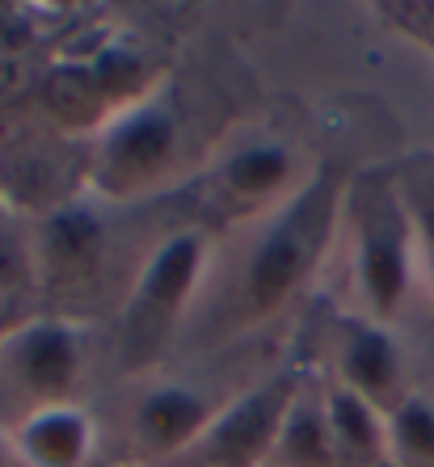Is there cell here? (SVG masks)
Segmentation results:
<instances>
[{
    "mask_svg": "<svg viewBox=\"0 0 434 467\" xmlns=\"http://www.w3.org/2000/svg\"><path fill=\"white\" fill-rule=\"evenodd\" d=\"M342 198H346V177L321 164L287 202L261 219H249L240 261L232 270H219L216 286H203V295L216 291L211 299L216 325L206 328L211 341H228L266 325L312 283V274L321 270L342 232Z\"/></svg>",
    "mask_w": 434,
    "mask_h": 467,
    "instance_id": "1",
    "label": "cell"
},
{
    "mask_svg": "<svg viewBox=\"0 0 434 467\" xmlns=\"http://www.w3.org/2000/svg\"><path fill=\"white\" fill-rule=\"evenodd\" d=\"M190 143H195V109L182 88L161 85L143 101L119 109L98 130L89 185L114 202L153 194L164 182H174Z\"/></svg>",
    "mask_w": 434,
    "mask_h": 467,
    "instance_id": "2",
    "label": "cell"
},
{
    "mask_svg": "<svg viewBox=\"0 0 434 467\" xmlns=\"http://www.w3.org/2000/svg\"><path fill=\"white\" fill-rule=\"evenodd\" d=\"M342 232L350 236V274L363 316L388 325L409 295L418 257L409 198L384 173L350 177L342 198Z\"/></svg>",
    "mask_w": 434,
    "mask_h": 467,
    "instance_id": "3",
    "label": "cell"
},
{
    "mask_svg": "<svg viewBox=\"0 0 434 467\" xmlns=\"http://www.w3.org/2000/svg\"><path fill=\"white\" fill-rule=\"evenodd\" d=\"M89 367V328L68 316H38L0 333V425L17 430L26 417L72 404Z\"/></svg>",
    "mask_w": 434,
    "mask_h": 467,
    "instance_id": "4",
    "label": "cell"
},
{
    "mask_svg": "<svg viewBox=\"0 0 434 467\" xmlns=\"http://www.w3.org/2000/svg\"><path fill=\"white\" fill-rule=\"evenodd\" d=\"M206 274H211V240L203 228L169 232L148 249L122 299V341L131 367L148 362L174 337L182 316L198 304Z\"/></svg>",
    "mask_w": 434,
    "mask_h": 467,
    "instance_id": "5",
    "label": "cell"
},
{
    "mask_svg": "<svg viewBox=\"0 0 434 467\" xmlns=\"http://www.w3.org/2000/svg\"><path fill=\"white\" fill-rule=\"evenodd\" d=\"M300 388L304 375L287 367L228 396L203 434L174 459V467H270L279 430Z\"/></svg>",
    "mask_w": 434,
    "mask_h": 467,
    "instance_id": "6",
    "label": "cell"
},
{
    "mask_svg": "<svg viewBox=\"0 0 434 467\" xmlns=\"http://www.w3.org/2000/svg\"><path fill=\"white\" fill-rule=\"evenodd\" d=\"M300 173H295V148L282 135H249L240 140L224 161L206 177V198L216 202L224 215L249 223L274 211L279 202L300 190Z\"/></svg>",
    "mask_w": 434,
    "mask_h": 467,
    "instance_id": "7",
    "label": "cell"
},
{
    "mask_svg": "<svg viewBox=\"0 0 434 467\" xmlns=\"http://www.w3.org/2000/svg\"><path fill=\"white\" fill-rule=\"evenodd\" d=\"M333 370L337 383L358 391L363 400L392 413L405 400V354L388 325H376L367 316H342L333 333Z\"/></svg>",
    "mask_w": 434,
    "mask_h": 467,
    "instance_id": "8",
    "label": "cell"
},
{
    "mask_svg": "<svg viewBox=\"0 0 434 467\" xmlns=\"http://www.w3.org/2000/svg\"><path fill=\"white\" fill-rule=\"evenodd\" d=\"M110 249V228L93 207L68 202V207L51 211L38 223L34 236V274L47 286H80L101 270V257Z\"/></svg>",
    "mask_w": 434,
    "mask_h": 467,
    "instance_id": "9",
    "label": "cell"
},
{
    "mask_svg": "<svg viewBox=\"0 0 434 467\" xmlns=\"http://www.w3.org/2000/svg\"><path fill=\"white\" fill-rule=\"evenodd\" d=\"M219 409H224V400H211V396H203V388H190V383L148 388L135 400V413H131L135 451H143L148 459H169L174 463L185 446L203 434L206 421Z\"/></svg>",
    "mask_w": 434,
    "mask_h": 467,
    "instance_id": "10",
    "label": "cell"
},
{
    "mask_svg": "<svg viewBox=\"0 0 434 467\" xmlns=\"http://www.w3.org/2000/svg\"><path fill=\"white\" fill-rule=\"evenodd\" d=\"M13 442L26 467H89L98 430L80 404H55V409H38L34 417H26L13 430Z\"/></svg>",
    "mask_w": 434,
    "mask_h": 467,
    "instance_id": "11",
    "label": "cell"
},
{
    "mask_svg": "<svg viewBox=\"0 0 434 467\" xmlns=\"http://www.w3.org/2000/svg\"><path fill=\"white\" fill-rule=\"evenodd\" d=\"M325 413L333 430L337 467H376L388 463V413L363 400L358 391L329 383L325 388Z\"/></svg>",
    "mask_w": 434,
    "mask_h": 467,
    "instance_id": "12",
    "label": "cell"
},
{
    "mask_svg": "<svg viewBox=\"0 0 434 467\" xmlns=\"http://www.w3.org/2000/svg\"><path fill=\"white\" fill-rule=\"evenodd\" d=\"M270 467H337L333 430H329L325 413V388L304 383L295 391L287 421L279 430V442H274Z\"/></svg>",
    "mask_w": 434,
    "mask_h": 467,
    "instance_id": "13",
    "label": "cell"
},
{
    "mask_svg": "<svg viewBox=\"0 0 434 467\" xmlns=\"http://www.w3.org/2000/svg\"><path fill=\"white\" fill-rule=\"evenodd\" d=\"M388 463L434 467V396L405 391V400L388 413Z\"/></svg>",
    "mask_w": 434,
    "mask_h": 467,
    "instance_id": "14",
    "label": "cell"
},
{
    "mask_svg": "<svg viewBox=\"0 0 434 467\" xmlns=\"http://www.w3.org/2000/svg\"><path fill=\"white\" fill-rule=\"evenodd\" d=\"M409 215H413V240L422 253L426 270L434 278V194L430 198H409Z\"/></svg>",
    "mask_w": 434,
    "mask_h": 467,
    "instance_id": "15",
    "label": "cell"
},
{
    "mask_svg": "<svg viewBox=\"0 0 434 467\" xmlns=\"http://www.w3.org/2000/svg\"><path fill=\"white\" fill-rule=\"evenodd\" d=\"M0 467H26V459L17 455V442H13V434L0 425Z\"/></svg>",
    "mask_w": 434,
    "mask_h": 467,
    "instance_id": "16",
    "label": "cell"
},
{
    "mask_svg": "<svg viewBox=\"0 0 434 467\" xmlns=\"http://www.w3.org/2000/svg\"><path fill=\"white\" fill-rule=\"evenodd\" d=\"M413 13L422 17V38H430V43H434V0H430V5H418Z\"/></svg>",
    "mask_w": 434,
    "mask_h": 467,
    "instance_id": "17",
    "label": "cell"
},
{
    "mask_svg": "<svg viewBox=\"0 0 434 467\" xmlns=\"http://www.w3.org/2000/svg\"><path fill=\"white\" fill-rule=\"evenodd\" d=\"M426 43H430V38H426ZM430 51H434V43H430Z\"/></svg>",
    "mask_w": 434,
    "mask_h": 467,
    "instance_id": "18",
    "label": "cell"
}]
</instances>
